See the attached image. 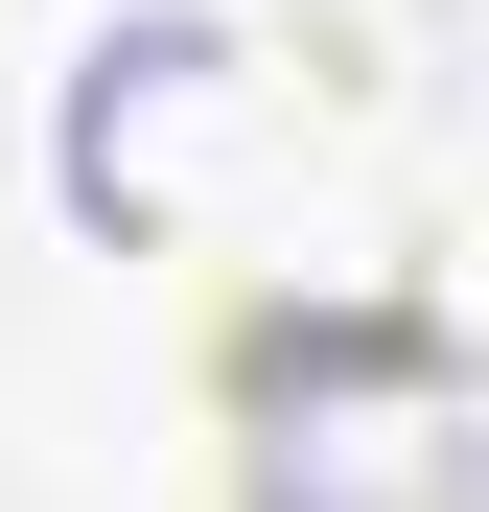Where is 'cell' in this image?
Returning a JSON list of instances; mask_svg holds the SVG:
<instances>
[{
  "label": "cell",
  "mask_w": 489,
  "mask_h": 512,
  "mask_svg": "<svg viewBox=\"0 0 489 512\" xmlns=\"http://www.w3.org/2000/svg\"><path fill=\"white\" fill-rule=\"evenodd\" d=\"M257 117V24H210V0H140L94 47V94H70V210L94 233H187L210 140Z\"/></svg>",
  "instance_id": "1"
}]
</instances>
